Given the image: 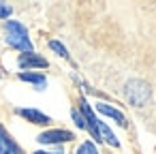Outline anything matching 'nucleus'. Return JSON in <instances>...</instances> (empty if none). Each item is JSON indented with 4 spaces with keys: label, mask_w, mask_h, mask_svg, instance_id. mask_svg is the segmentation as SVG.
<instances>
[{
    "label": "nucleus",
    "mask_w": 156,
    "mask_h": 154,
    "mask_svg": "<svg viewBox=\"0 0 156 154\" xmlns=\"http://www.w3.org/2000/svg\"><path fill=\"white\" fill-rule=\"evenodd\" d=\"M20 66L22 69H28V66H47V60L41 58V56H34V54H24L20 56Z\"/></svg>",
    "instance_id": "obj_4"
},
{
    "label": "nucleus",
    "mask_w": 156,
    "mask_h": 154,
    "mask_svg": "<svg viewBox=\"0 0 156 154\" xmlns=\"http://www.w3.org/2000/svg\"><path fill=\"white\" fill-rule=\"evenodd\" d=\"M0 154H20V148L7 137L2 128H0Z\"/></svg>",
    "instance_id": "obj_5"
},
{
    "label": "nucleus",
    "mask_w": 156,
    "mask_h": 154,
    "mask_svg": "<svg viewBox=\"0 0 156 154\" xmlns=\"http://www.w3.org/2000/svg\"><path fill=\"white\" fill-rule=\"evenodd\" d=\"M49 47H51V49H56V52H58L60 56H64V58L69 56V54H66V49H64V47H62V45H60L58 41H51V43H49Z\"/></svg>",
    "instance_id": "obj_11"
},
{
    "label": "nucleus",
    "mask_w": 156,
    "mask_h": 154,
    "mask_svg": "<svg viewBox=\"0 0 156 154\" xmlns=\"http://www.w3.org/2000/svg\"><path fill=\"white\" fill-rule=\"evenodd\" d=\"M124 92H126L128 103H130V105H135V107L145 105V103L150 101V94H152L150 86H147L145 81H141V79H130V81L126 84Z\"/></svg>",
    "instance_id": "obj_1"
},
{
    "label": "nucleus",
    "mask_w": 156,
    "mask_h": 154,
    "mask_svg": "<svg viewBox=\"0 0 156 154\" xmlns=\"http://www.w3.org/2000/svg\"><path fill=\"white\" fill-rule=\"evenodd\" d=\"M98 111H101V113H105V116H109V118H113V120H118L122 126L126 124V118H124L118 109H113V107H109V105H105V103H101V105H98Z\"/></svg>",
    "instance_id": "obj_7"
},
{
    "label": "nucleus",
    "mask_w": 156,
    "mask_h": 154,
    "mask_svg": "<svg viewBox=\"0 0 156 154\" xmlns=\"http://www.w3.org/2000/svg\"><path fill=\"white\" fill-rule=\"evenodd\" d=\"M69 139H73V133H69V131H47V133L39 135L41 143H60V141H69Z\"/></svg>",
    "instance_id": "obj_3"
},
{
    "label": "nucleus",
    "mask_w": 156,
    "mask_h": 154,
    "mask_svg": "<svg viewBox=\"0 0 156 154\" xmlns=\"http://www.w3.org/2000/svg\"><path fill=\"white\" fill-rule=\"evenodd\" d=\"M77 154H98V152H96V148H94V143H90V141H86V143H81V145H79V150H77Z\"/></svg>",
    "instance_id": "obj_10"
},
{
    "label": "nucleus",
    "mask_w": 156,
    "mask_h": 154,
    "mask_svg": "<svg viewBox=\"0 0 156 154\" xmlns=\"http://www.w3.org/2000/svg\"><path fill=\"white\" fill-rule=\"evenodd\" d=\"M20 79L24 81H30V84H37V86H45V77L43 75H34V73H22Z\"/></svg>",
    "instance_id": "obj_9"
},
{
    "label": "nucleus",
    "mask_w": 156,
    "mask_h": 154,
    "mask_svg": "<svg viewBox=\"0 0 156 154\" xmlns=\"http://www.w3.org/2000/svg\"><path fill=\"white\" fill-rule=\"evenodd\" d=\"M11 15V9L5 7V5H0V17H9Z\"/></svg>",
    "instance_id": "obj_13"
},
{
    "label": "nucleus",
    "mask_w": 156,
    "mask_h": 154,
    "mask_svg": "<svg viewBox=\"0 0 156 154\" xmlns=\"http://www.w3.org/2000/svg\"><path fill=\"white\" fill-rule=\"evenodd\" d=\"M96 126H98V135H103V137H105V141H109L111 145H118V139L113 137V133H111L103 122H96Z\"/></svg>",
    "instance_id": "obj_8"
},
{
    "label": "nucleus",
    "mask_w": 156,
    "mask_h": 154,
    "mask_svg": "<svg viewBox=\"0 0 156 154\" xmlns=\"http://www.w3.org/2000/svg\"><path fill=\"white\" fill-rule=\"evenodd\" d=\"M73 118H75L77 126H86V122H83V118H81V113H79V111H73Z\"/></svg>",
    "instance_id": "obj_12"
},
{
    "label": "nucleus",
    "mask_w": 156,
    "mask_h": 154,
    "mask_svg": "<svg viewBox=\"0 0 156 154\" xmlns=\"http://www.w3.org/2000/svg\"><path fill=\"white\" fill-rule=\"evenodd\" d=\"M7 41H9V45H13L17 49H24L28 54L32 52V43L28 39V32L17 22H7Z\"/></svg>",
    "instance_id": "obj_2"
},
{
    "label": "nucleus",
    "mask_w": 156,
    "mask_h": 154,
    "mask_svg": "<svg viewBox=\"0 0 156 154\" xmlns=\"http://www.w3.org/2000/svg\"><path fill=\"white\" fill-rule=\"evenodd\" d=\"M37 154H62V152H37Z\"/></svg>",
    "instance_id": "obj_14"
},
{
    "label": "nucleus",
    "mask_w": 156,
    "mask_h": 154,
    "mask_svg": "<svg viewBox=\"0 0 156 154\" xmlns=\"http://www.w3.org/2000/svg\"><path fill=\"white\" fill-rule=\"evenodd\" d=\"M20 113H22L24 118H28L30 122H34V124H47V122H49V118H47L45 113L37 111V109H22Z\"/></svg>",
    "instance_id": "obj_6"
}]
</instances>
